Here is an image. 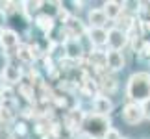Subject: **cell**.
I'll return each instance as SVG.
<instances>
[{
	"mask_svg": "<svg viewBox=\"0 0 150 139\" xmlns=\"http://www.w3.org/2000/svg\"><path fill=\"white\" fill-rule=\"evenodd\" d=\"M6 104V100H4V95H2V91H0V108H2Z\"/></svg>",
	"mask_w": 150,
	"mask_h": 139,
	"instance_id": "ac0fdd59",
	"label": "cell"
},
{
	"mask_svg": "<svg viewBox=\"0 0 150 139\" xmlns=\"http://www.w3.org/2000/svg\"><path fill=\"white\" fill-rule=\"evenodd\" d=\"M120 119L126 126H139L143 121H145V115H143V108L141 104L135 102H124L122 108H120Z\"/></svg>",
	"mask_w": 150,
	"mask_h": 139,
	"instance_id": "277c9868",
	"label": "cell"
},
{
	"mask_svg": "<svg viewBox=\"0 0 150 139\" xmlns=\"http://www.w3.org/2000/svg\"><path fill=\"white\" fill-rule=\"evenodd\" d=\"M124 139H126V137H124Z\"/></svg>",
	"mask_w": 150,
	"mask_h": 139,
	"instance_id": "d6986e66",
	"label": "cell"
},
{
	"mask_svg": "<svg viewBox=\"0 0 150 139\" xmlns=\"http://www.w3.org/2000/svg\"><path fill=\"white\" fill-rule=\"evenodd\" d=\"M96 82H98L100 95L111 96V95H115V93H117V89H119V80H117V76H115L113 72L102 74V76L96 78Z\"/></svg>",
	"mask_w": 150,
	"mask_h": 139,
	"instance_id": "30bf717a",
	"label": "cell"
},
{
	"mask_svg": "<svg viewBox=\"0 0 150 139\" xmlns=\"http://www.w3.org/2000/svg\"><path fill=\"white\" fill-rule=\"evenodd\" d=\"M102 9L106 11V15H108V19L109 22H113L115 21H119L120 17L124 15V2H117V0H108V2H104L102 4Z\"/></svg>",
	"mask_w": 150,
	"mask_h": 139,
	"instance_id": "7c38bea8",
	"label": "cell"
},
{
	"mask_svg": "<svg viewBox=\"0 0 150 139\" xmlns=\"http://www.w3.org/2000/svg\"><path fill=\"white\" fill-rule=\"evenodd\" d=\"M11 130H13V135H19V137H28L30 135V126L24 119L21 121H15V124L11 126Z\"/></svg>",
	"mask_w": 150,
	"mask_h": 139,
	"instance_id": "5bb4252c",
	"label": "cell"
},
{
	"mask_svg": "<svg viewBox=\"0 0 150 139\" xmlns=\"http://www.w3.org/2000/svg\"><path fill=\"white\" fill-rule=\"evenodd\" d=\"M113 128L111 124V117H106V115H98L95 111H89L87 117H85L83 128L82 132L89 139H104L106 134Z\"/></svg>",
	"mask_w": 150,
	"mask_h": 139,
	"instance_id": "7a4b0ae2",
	"label": "cell"
},
{
	"mask_svg": "<svg viewBox=\"0 0 150 139\" xmlns=\"http://www.w3.org/2000/svg\"><path fill=\"white\" fill-rule=\"evenodd\" d=\"M85 37H87L91 48H106L108 46V30L106 28H89Z\"/></svg>",
	"mask_w": 150,
	"mask_h": 139,
	"instance_id": "8fae6325",
	"label": "cell"
},
{
	"mask_svg": "<svg viewBox=\"0 0 150 139\" xmlns=\"http://www.w3.org/2000/svg\"><path fill=\"white\" fill-rule=\"evenodd\" d=\"M15 121H17V111L13 108H9V106L4 104V106L0 108V124L2 126H13Z\"/></svg>",
	"mask_w": 150,
	"mask_h": 139,
	"instance_id": "4fadbf2b",
	"label": "cell"
},
{
	"mask_svg": "<svg viewBox=\"0 0 150 139\" xmlns=\"http://www.w3.org/2000/svg\"><path fill=\"white\" fill-rule=\"evenodd\" d=\"M137 60L143 61V63H148L150 65V39H145V45H143V48L137 52Z\"/></svg>",
	"mask_w": 150,
	"mask_h": 139,
	"instance_id": "9a60e30c",
	"label": "cell"
},
{
	"mask_svg": "<svg viewBox=\"0 0 150 139\" xmlns=\"http://www.w3.org/2000/svg\"><path fill=\"white\" fill-rule=\"evenodd\" d=\"M63 48H65V57L74 63H80L87 56V50L83 48L82 39H69V41L63 43Z\"/></svg>",
	"mask_w": 150,
	"mask_h": 139,
	"instance_id": "8992f818",
	"label": "cell"
},
{
	"mask_svg": "<svg viewBox=\"0 0 150 139\" xmlns=\"http://www.w3.org/2000/svg\"><path fill=\"white\" fill-rule=\"evenodd\" d=\"M24 69H22V65L19 61H17V57H11V60H8V63L4 65V69L0 71V74H2V84H8V85H13V87H17V85L22 84V80H24Z\"/></svg>",
	"mask_w": 150,
	"mask_h": 139,
	"instance_id": "3957f363",
	"label": "cell"
},
{
	"mask_svg": "<svg viewBox=\"0 0 150 139\" xmlns=\"http://www.w3.org/2000/svg\"><path fill=\"white\" fill-rule=\"evenodd\" d=\"M128 46H130V37L124 30L115 28V26L108 28V46H106V50L124 52V48H128Z\"/></svg>",
	"mask_w": 150,
	"mask_h": 139,
	"instance_id": "5b68a950",
	"label": "cell"
},
{
	"mask_svg": "<svg viewBox=\"0 0 150 139\" xmlns=\"http://www.w3.org/2000/svg\"><path fill=\"white\" fill-rule=\"evenodd\" d=\"M124 98L126 102H135L143 104L150 98V72L148 71H135L130 74L128 82L124 89Z\"/></svg>",
	"mask_w": 150,
	"mask_h": 139,
	"instance_id": "6da1fadb",
	"label": "cell"
},
{
	"mask_svg": "<svg viewBox=\"0 0 150 139\" xmlns=\"http://www.w3.org/2000/svg\"><path fill=\"white\" fill-rule=\"evenodd\" d=\"M104 139H124V137H122V134H120V132L113 126V128L106 134V137H104Z\"/></svg>",
	"mask_w": 150,
	"mask_h": 139,
	"instance_id": "2e32d148",
	"label": "cell"
},
{
	"mask_svg": "<svg viewBox=\"0 0 150 139\" xmlns=\"http://www.w3.org/2000/svg\"><path fill=\"white\" fill-rule=\"evenodd\" d=\"M89 108H91V111H95V113H98V115L111 117V113H113V109H115V104L111 100V96L98 95V96H95L93 100L89 102Z\"/></svg>",
	"mask_w": 150,
	"mask_h": 139,
	"instance_id": "52a82bcc",
	"label": "cell"
},
{
	"mask_svg": "<svg viewBox=\"0 0 150 139\" xmlns=\"http://www.w3.org/2000/svg\"><path fill=\"white\" fill-rule=\"evenodd\" d=\"M106 61H108V71L113 74L124 71L126 63H128L124 52H119V50H106Z\"/></svg>",
	"mask_w": 150,
	"mask_h": 139,
	"instance_id": "9c48e42d",
	"label": "cell"
},
{
	"mask_svg": "<svg viewBox=\"0 0 150 139\" xmlns=\"http://www.w3.org/2000/svg\"><path fill=\"white\" fill-rule=\"evenodd\" d=\"M85 22H87L89 28H106V30H108V24H111L102 8H89Z\"/></svg>",
	"mask_w": 150,
	"mask_h": 139,
	"instance_id": "ba28073f",
	"label": "cell"
},
{
	"mask_svg": "<svg viewBox=\"0 0 150 139\" xmlns=\"http://www.w3.org/2000/svg\"><path fill=\"white\" fill-rule=\"evenodd\" d=\"M141 108H143V115H145V121H148V123H150V98L141 104Z\"/></svg>",
	"mask_w": 150,
	"mask_h": 139,
	"instance_id": "e0dca14e",
	"label": "cell"
}]
</instances>
